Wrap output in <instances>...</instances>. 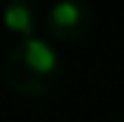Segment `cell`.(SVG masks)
I'll return each mask as SVG.
<instances>
[{
  "mask_svg": "<svg viewBox=\"0 0 124 122\" xmlns=\"http://www.w3.org/2000/svg\"><path fill=\"white\" fill-rule=\"evenodd\" d=\"M60 74L62 62L55 48L38 36L19 38L7 50L2 62V77L10 84V89L31 98L50 93L60 81Z\"/></svg>",
  "mask_w": 124,
  "mask_h": 122,
  "instance_id": "obj_1",
  "label": "cell"
},
{
  "mask_svg": "<svg viewBox=\"0 0 124 122\" xmlns=\"http://www.w3.org/2000/svg\"><path fill=\"white\" fill-rule=\"evenodd\" d=\"M2 24L19 38H31L36 36V26H38L36 7L29 2H12L2 10Z\"/></svg>",
  "mask_w": 124,
  "mask_h": 122,
  "instance_id": "obj_3",
  "label": "cell"
},
{
  "mask_svg": "<svg viewBox=\"0 0 124 122\" xmlns=\"http://www.w3.org/2000/svg\"><path fill=\"white\" fill-rule=\"evenodd\" d=\"M93 12L84 2H57L46 12V29L57 41H81L91 34Z\"/></svg>",
  "mask_w": 124,
  "mask_h": 122,
  "instance_id": "obj_2",
  "label": "cell"
}]
</instances>
